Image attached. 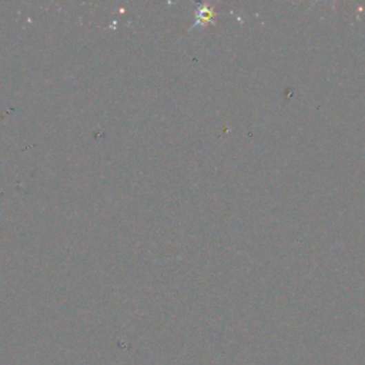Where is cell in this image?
I'll use <instances>...</instances> for the list:
<instances>
[{
    "label": "cell",
    "instance_id": "cell-1",
    "mask_svg": "<svg viewBox=\"0 0 365 365\" xmlns=\"http://www.w3.org/2000/svg\"><path fill=\"white\" fill-rule=\"evenodd\" d=\"M2 119H3V116H2V115H0V120H2Z\"/></svg>",
    "mask_w": 365,
    "mask_h": 365
}]
</instances>
